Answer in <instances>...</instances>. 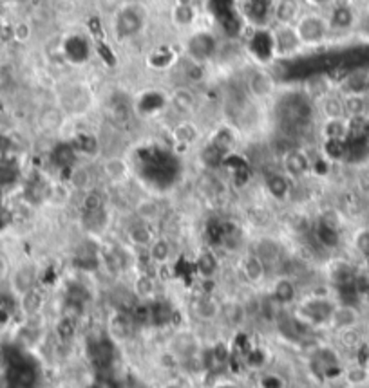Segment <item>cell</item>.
<instances>
[{"label": "cell", "instance_id": "obj_25", "mask_svg": "<svg viewBox=\"0 0 369 388\" xmlns=\"http://www.w3.org/2000/svg\"><path fill=\"white\" fill-rule=\"evenodd\" d=\"M266 188L276 199H285L289 192V177L286 173H271L266 179Z\"/></svg>", "mask_w": 369, "mask_h": 388}, {"label": "cell", "instance_id": "obj_33", "mask_svg": "<svg viewBox=\"0 0 369 388\" xmlns=\"http://www.w3.org/2000/svg\"><path fill=\"white\" fill-rule=\"evenodd\" d=\"M366 13H369V0H368V4H366Z\"/></svg>", "mask_w": 369, "mask_h": 388}, {"label": "cell", "instance_id": "obj_31", "mask_svg": "<svg viewBox=\"0 0 369 388\" xmlns=\"http://www.w3.org/2000/svg\"><path fill=\"white\" fill-rule=\"evenodd\" d=\"M15 84V72L9 65H0V94L8 93Z\"/></svg>", "mask_w": 369, "mask_h": 388}, {"label": "cell", "instance_id": "obj_28", "mask_svg": "<svg viewBox=\"0 0 369 388\" xmlns=\"http://www.w3.org/2000/svg\"><path fill=\"white\" fill-rule=\"evenodd\" d=\"M136 213H138V219L147 224H152L160 217V210H158V204L152 203V201H142L136 208Z\"/></svg>", "mask_w": 369, "mask_h": 388}, {"label": "cell", "instance_id": "obj_14", "mask_svg": "<svg viewBox=\"0 0 369 388\" xmlns=\"http://www.w3.org/2000/svg\"><path fill=\"white\" fill-rule=\"evenodd\" d=\"M297 295H299L297 286H295V282L289 277L277 278L270 289L271 298H273L277 304L283 305V307L294 304V302L297 300Z\"/></svg>", "mask_w": 369, "mask_h": 388}, {"label": "cell", "instance_id": "obj_26", "mask_svg": "<svg viewBox=\"0 0 369 388\" xmlns=\"http://www.w3.org/2000/svg\"><path fill=\"white\" fill-rule=\"evenodd\" d=\"M170 15H172V22L179 27H188L196 18L194 4H178V2H174Z\"/></svg>", "mask_w": 369, "mask_h": 388}, {"label": "cell", "instance_id": "obj_20", "mask_svg": "<svg viewBox=\"0 0 369 388\" xmlns=\"http://www.w3.org/2000/svg\"><path fill=\"white\" fill-rule=\"evenodd\" d=\"M369 88V72L368 71H353L346 75V78L340 84V93H364L368 94Z\"/></svg>", "mask_w": 369, "mask_h": 388}, {"label": "cell", "instance_id": "obj_27", "mask_svg": "<svg viewBox=\"0 0 369 388\" xmlns=\"http://www.w3.org/2000/svg\"><path fill=\"white\" fill-rule=\"evenodd\" d=\"M20 304H22V309L26 314H36L40 313V307H42V295L38 289H31V291H27L26 295L20 296Z\"/></svg>", "mask_w": 369, "mask_h": 388}, {"label": "cell", "instance_id": "obj_19", "mask_svg": "<svg viewBox=\"0 0 369 388\" xmlns=\"http://www.w3.org/2000/svg\"><path fill=\"white\" fill-rule=\"evenodd\" d=\"M133 291H134V296H136L140 302H147V304H151V302L156 300L158 284L151 274H140V277L134 280Z\"/></svg>", "mask_w": 369, "mask_h": 388}, {"label": "cell", "instance_id": "obj_4", "mask_svg": "<svg viewBox=\"0 0 369 388\" xmlns=\"http://www.w3.org/2000/svg\"><path fill=\"white\" fill-rule=\"evenodd\" d=\"M270 47L276 58H292L304 49L295 27L286 24H273L270 27Z\"/></svg>", "mask_w": 369, "mask_h": 388}, {"label": "cell", "instance_id": "obj_16", "mask_svg": "<svg viewBox=\"0 0 369 388\" xmlns=\"http://www.w3.org/2000/svg\"><path fill=\"white\" fill-rule=\"evenodd\" d=\"M320 132H322V137L326 141H344L352 134V125H349L347 118L324 119Z\"/></svg>", "mask_w": 369, "mask_h": 388}, {"label": "cell", "instance_id": "obj_11", "mask_svg": "<svg viewBox=\"0 0 369 388\" xmlns=\"http://www.w3.org/2000/svg\"><path fill=\"white\" fill-rule=\"evenodd\" d=\"M192 314L199 320V322L210 323L221 316L223 305L219 304L212 295H201L192 300Z\"/></svg>", "mask_w": 369, "mask_h": 388}, {"label": "cell", "instance_id": "obj_9", "mask_svg": "<svg viewBox=\"0 0 369 388\" xmlns=\"http://www.w3.org/2000/svg\"><path fill=\"white\" fill-rule=\"evenodd\" d=\"M283 164H285V173L288 177H303L306 176L308 170L312 168V163H310V157L304 150L301 148H289L288 152L283 154Z\"/></svg>", "mask_w": 369, "mask_h": 388}, {"label": "cell", "instance_id": "obj_8", "mask_svg": "<svg viewBox=\"0 0 369 388\" xmlns=\"http://www.w3.org/2000/svg\"><path fill=\"white\" fill-rule=\"evenodd\" d=\"M303 13V0H273V24L294 26Z\"/></svg>", "mask_w": 369, "mask_h": 388}, {"label": "cell", "instance_id": "obj_10", "mask_svg": "<svg viewBox=\"0 0 369 388\" xmlns=\"http://www.w3.org/2000/svg\"><path fill=\"white\" fill-rule=\"evenodd\" d=\"M36 280H38V270H36L35 264H22L18 265L17 270L13 271V277H11V286H13V291L17 293L18 298L22 295H26L27 291H31L36 287Z\"/></svg>", "mask_w": 369, "mask_h": 388}, {"label": "cell", "instance_id": "obj_23", "mask_svg": "<svg viewBox=\"0 0 369 388\" xmlns=\"http://www.w3.org/2000/svg\"><path fill=\"white\" fill-rule=\"evenodd\" d=\"M254 253L264 262L266 270H268V265L276 264V262L280 258V247H279V244L273 240V238H263V240H259Z\"/></svg>", "mask_w": 369, "mask_h": 388}, {"label": "cell", "instance_id": "obj_18", "mask_svg": "<svg viewBox=\"0 0 369 388\" xmlns=\"http://www.w3.org/2000/svg\"><path fill=\"white\" fill-rule=\"evenodd\" d=\"M125 237H127L129 244H133V246L145 247V249H147V247L151 246L152 240L156 238V235H154V231L151 230V224L140 221V222H136V224H133L127 228V233H125Z\"/></svg>", "mask_w": 369, "mask_h": 388}, {"label": "cell", "instance_id": "obj_3", "mask_svg": "<svg viewBox=\"0 0 369 388\" xmlns=\"http://www.w3.org/2000/svg\"><path fill=\"white\" fill-rule=\"evenodd\" d=\"M145 24H147V9L140 0H133L116 11L112 29L120 38H134L143 31Z\"/></svg>", "mask_w": 369, "mask_h": 388}, {"label": "cell", "instance_id": "obj_29", "mask_svg": "<svg viewBox=\"0 0 369 388\" xmlns=\"http://www.w3.org/2000/svg\"><path fill=\"white\" fill-rule=\"evenodd\" d=\"M347 381L352 385H364L369 380V368L366 365H353L346 372Z\"/></svg>", "mask_w": 369, "mask_h": 388}, {"label": "cell", "instance_id": "obj_5", "mask_svg": "<svg viewBox=\"0 0 369 388\" xmlns=\"http://www.w3.org/2000/svg\"><path fill=\"white\" fill-rule=\"evenodd\" d=\"M326 17H328L329 20L331 33H352L355 31L356 26H359L361 15L356 13L352 4H346V2L337 0V2L328 9V15H326Z\"/></svg>", "mask_w": 369, "mask_h": 388}, {"label": "cell", "instance_id": "obj_6", "mask_svg": "<svg viewBox=\"0 0 369 388\" xmlns=\"http://www.w3.org/2000/svg\"><path fill=\"white\" fill-rule=\"evenodd\" d=\"M246 91L254 100L257 102H264L268 98L273 96L276 93V79L268 71L263 69H257L246 79Z\"/></svg>", "mask_w": 369, "mask_h": 388}, {"label": "cell", "instance_id": "obj_12", "mask_svg": "<svg viewBox=\"0 0 369 388\" xmlns=\"http://www.w3.org/2000/svg\"><path fill=\"white\" fill-rule=\"evenodd\" d=\"M266 265L255 255L254 251H248L241 256V273L245 277L250 286H259L266 278Z\"/></svg>", "mask_w": 369, "mask_h": 388}, {"label": "cell", "instance_id": "obj_15", "mask_svg": "<svg viewBox=\"0 0 369 388\" xmlns=\"http://www.w3.org/2000/svg\"><path fill=\"white\" fill-rule=\"evenodd\" d=\"M342 102H344V112H346L347 119H361V118H366V114H368V109H369L368 94L346 93L342 94Z\"/></svg>", "mask_w": 369, "mask_h": 388}, {"label": "cell", "instance_id": "obj_30", "mask_svg": "<svg viewBox=\"0 0 369 388\" xmlns=\"http://www.w3.org/2000/svg\"><path fill=\"white\" fill-rule=\"evenodd\" d=\"M353 246L362 256H369V230L364 228V230H359L353 237Z\"/></svg>", "mask_w": 369, "mask_h": 388}, {"label": "cell", "instance_id": "obj_34", "mask_svg": "<svg viewBox=\"0 0 369 388\" xmlns=\"http://www.w3.org/2000/svg\"><path fill=\"white\" fill-rule=\"evenodd\" d=\"M169 388H179V387H169Z\"/></svg>", "mask_w": 369, "mask_h": 388}, {"label": "cell", "instance_id": "obj_24", "mask_svg": "<svg viewBox=\"0 0 369 388\" xmlns=\"http://www.w3.org/2000/svg\"><path fill=\"white\" fill-rule=\"evenodd\" d=\"M196 270H197V273L201 274V278H205V280L213 278L219 271L218 256L213 255L212 251H201L199 255H197Z\"/></svg>", "mask_w": 369, "mask_h": 388}, {"label": "cell", "instance_id": "obj_13", "mask_svg": "<svg viewBox=\"0 0 369 388\" xmlns=\"http://www.w3.org/2000/svg\"><path fill=\"white\" fill-rule=\"evenodd\" d=\"M169 103L178 114L190 116L192 112L196 111L197 98L194 91H190L188 87H176L169 94Z\"/></svg>", "mask_w": 369, "mask_h": 388}, {"label": "cell", "instance_id": "obj_17", "mask_svg": "<svg viewBox=\"0 0 369 388\" xmlns=\"http://www.w3.org/2000/svg\"><path fill=\"white\" fill-rule=\"evenodd\" d=\"M319 102V111L320 114L324 116V119H337V118H346L344 112V102L342 94L328 93L326 96H322Z\"/></svg>", "mask_w": 369, "mask_h": 388}, {"label": "cell", "instance_id": "obj_1", "mask_svg": "<svg viewBox=\"0 0 369 388\" xmlns=\"http://www.w3.org/2000/svg\"><path fill=\"white\" fill-rule=\"evenodd\" d=\"M295 31H297L299 40L303 47H320L324 45L329 38H331V27H329V20L322 11H304L299 17L297 22L294 24Z\"/></svg>", "mask_w": 369, "mask_h": 388}, {"label": "cell", "instance_id": "obj_22", "mask_svg": "<svg viewBox=\"0 0 369 388\" xmlns=\"http://www.w3.org/2000/svg\"><path fill=\"white\" fill-rule=\"evenodd\" d=\"M147 251L154 264L163 265L172 258V244H170V240H167V238L156 237L151 242V246L147 247Z\"/></svg>", "mask_w": 369, "mask_h": 388}, {"label": "cell", "instance_id": "obj_2", "mask_svg": "<svg viewBox=\"0 0 369 388\" xmlns=\"http://www.w3.org/2000/svg\"><path fill=\"white\" fill-rule=\"evenodd\" d=\"M183 49H185L187 60L205 65L218 58L219 51H221V42L213 31L199 29V31H194L187 36Z\"/></svg>", "mask_w": 369, "mask_h": 388}, {"label": "cell", "instance_id": "obj_32", "mask_svg": "<svg viewBox=\"0 0 369 388\" xmlns=\"http://www.w3.org/2000/svg\"><path fill=\"white\" fill-rule=\"evenodd\" d=\"M303 2H306L308 6L312 9H317V11H322V9H329L331 6L337 2V0H303Z\"/></svg>", "mask_w": 369, "mask_h": 388}, {"label": "cell", "instance_id": "obj_21", "mask_svg": "<svg viewBox=\"0 0 369 388\" xmlns=\"http://www.w3.org/2000/svg\"><path fill=\"white\" fill-rule=\"evenodd\" d=\"M102 170L111 183H123L129 177V164L121 157H109L103 163Z\"/></svg>", "mask_w": 369, "mask_h": 388}, {"label": "cell", "instance_id": "obj_7", "mask_svg": "<svg viewBox=\"0 0 369 388\" xmlns=\"http://www.w3.org/2000/svg\"><path fill=\"white\" fill-rule=\"evenodd\" d=\"M359 323H361V311L352 304H335L328 320V325L335 332L344 331V329H352V327H359Z\"/></svg>", "mask_w": 369, "mask_h": 388}]
</instances>
